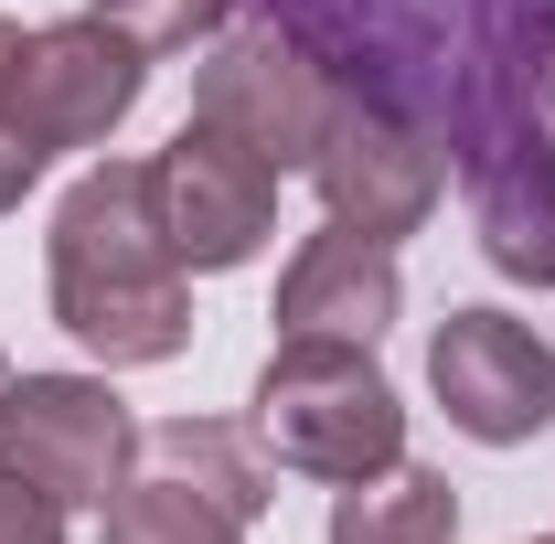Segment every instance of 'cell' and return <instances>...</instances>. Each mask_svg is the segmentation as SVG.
Segmentation results:
<instances>
[{
    "label": "cell",
    "mask_w": 555,
    "mask_h": 544,
    "mask_svg": "<svg viewBox=\"0 0 555 544\" xmlns=\"http://www.w3.org/2000/svg\"><path fill=\"white\" fill-rule=\"evenodd\" d=\"M54 321H65L107 374L118 363H171L193 341L182 257L160 235V182L150 160H96L54 213Z\"/></svg>",
    "instance_id": "cell-1"
},
{
    "label": "cell",
    "mask_w": 555,
    "mask_h": 544,
    "mask_svg": "<svg viewBox=\"0 0 555 544\" xmlns=\"http://www.w3.org/2000/svg\"><path fill=\"white\" fill-rule=\"evenodd\" d=\"M257 438L278 470H310L343 491L406 459V406L363 341H278L257 374Z\"/></svg>",
    "instance_id": "cell-2"
},
{
    "label": "cell",
    "mask_w": 555,
    "mask_h": 544,
    "mask_svg": "<svg viewBox=\"0 0 555 544\" xmlns=\"http://www.w3.org/2000/svg\"><path fill=\"white\" fill-rule=\"evenodd\" d=\"M332 96H343V86H332V65H321L288 22H246L235 43H214L204 86H193V118L288 182V171H310V160H321Z\"/></svg>",
    "instance_id": "cell-3"
},
{
    "label": "cell",
    "mask_w": 555,
    "mask_h": 544,
    "mask_svg": "<svg viewBox=\"0 0 555 544\" xmlns=\"http://www.w3.org/2000/svg\"><path fill=\"white\" fill-rule=\"evenodd\" d=\"M0 459L11 480H33L43 502H118L129 491V459H139V427L129 406L96 385V374H11L0 396Z\"/></svg>",
    "instance_id": "cell-4"
},
{
    "label": "cell",
    "mask_w": 555,
    "mask_h": 544,
    "mask_svg": "<svg viewBox=\"0 0 555 544\" xmlns=\"http://www.w3.org/2000/svg\"><path fill=\"white\" fill-rule=\"evenodd\" d=\"M310 182H321L332 224L396 246V235L427 224L438 182H449V139L427 129V118H406V107H385V96L343 86V96H332V129H321V160H310Z\"/></svg>",
    "instance_id": "cell-5"
},
{
    "label": "cell",
    "mask_w": 555,
    "mask_h": 544,
    "mask_svg": "<svg viewBox=\"0 0 555 544\" xmlns=\"http://www.w3.org/2000/svg\"><path fill=\"white\" fill-rule=\"evenodd\" d=\"M139 86H150V54L118 22L86 11V22H54V33H22V54H11V129L43 160L54 150H96L139 107Z\"/></svg>",
    "instance_id": "cell-6"
},
{
    "label": "cell",
    "mask_w": 555,
    "mask_h": 544,
    "mask_svg": "<svg viewBox=\"0 0 555 544\" xmlns=\"http://www.w3.org/2000/svg\"><path fill=\"white\" fill-rule=\"evenodd\" d=\"M427 385L460 438L481 449H524L555 416V341L513 310H449V332L427 341Z\"/></svg>",
    "instance_id": "cell-7"
},
{
    "label": "cell",
    "mask_w": 555,
    "mask_h": 544,
    "mask_svg": "<svg viewBox=\"0 0 555 544\" xmlns=\"http://www.w3.org/2000/svg\"><path fill=\"white\" fill-rule=\"evenodd\" d=\"M150 182H160V235L182 268H246L278 224V171L246 160L235 139H214L204 118H182V139L150 160Z\"/></svg>",
    "instance_id": "cell-8"
},
{
    "label": "cell",
    "mask_w": 555,
    "mask_h": 544,
    "mask_svg": "<svg viewBox=\"0 0 555 544\" xmlns=\"http://www.w3.org/2000/svg\"><path fill=\"white\" fill-rule=\"evenodd\" d=\"M449 171L470 182V224H481V257L524 288H555V129L534 107L491 118L449 150Z\"/></svg>",
    "instance_id": "cell-9"
},
{
    "label": "cell",
    "mask_w": 555,
    "mask_h": 544,
    "mask_svg": "<svg viewBox=\"0 0 555 544\" xmlns=\"http://www.w3.org/2000/svg\"><path fill=\"white\" fill-rule=\"evenodd\" d=\"M396 299H406V277H396V246L385 235H352V224H321L288 277H278V341H385L396 321Z\"/></svg>",
    "instance_id": "cell-10"
},
{
    "label": "cell",
    "mask_w": 555,
    "mask_h": 544,
    "mask_svg": "<svg viewBox=\"0 0 555 544\" xmlns=\"http://www.w3.org/2000/svg\"><path fill=\"white\" fill-rule=\"evenodd\" d=\"M139 449H150L171 480H193L204 502H224L235 523H257L268 491H278L268 480V438H235V427H204V416H171V427H150Z\"/></svg>",
    "instance_id": "cell-11"
},
{
    "label": "cell",
    "mask_w": 555,
    "mask_h": 544,
    "mask_svg": "<svg viewBox=\"0 0 555 544\" xmlns=\"http://www.w3.org/2000/svg\"><path fill=\"white\" fill-rule=\"evenodd\" d=\"M449 534H460V502L427 470L343 480V502H332V544H449Z\"/></svg>",
    "instance_id": "cell-12"
},
{
    "label": "cell",
    "mask_w": 555,
    "mask_h": 544,
    "mask_svg": "<svg viewBox=\"0 0 555 544\" xmlns=\"http://www.w3.org/2000/svg\"><path fill=\"white\" fill-rule=\"evenodd\" d=\"M107 544H246V523L224 513V502H204L193 480H129L118 502H107Z\"/></svg>",
    "instance_id": "cell-13"
},
{
    "label": "cell",
    "mask_w": 555,
    "mask_h": 544,
    "mask_svg": "<svg viewBox=\"0 0 555 544\" xmlns=\"http://www.w3.org/2000/svg\"><path fill=\"white\" fill-rule=\"evenodd\" d=\"M235 0H96V22H118L139 54H182L193 33H214Z\"/></svg>",
    "instance_id": "cell-14"
},
{
    "label": "cell",
    "mask_w": 555,
    "mask_h": 544,
    "mask_svg": "<svg viewBox=\"0 0 555 544\" xmlns=\"http://www.w3.org/2000/svg\"><path fill=\"white\" fill-rule=\"evenodd\" d=\"M11 54H22V33L0 22V213H11L22 193H33V182H43V150L11 129Z\"/></svg>",
    "instance_id": "cell-15"
},
{
    "label": "cell",
    "mask_w": 555,
    "mask_h": 544,
    "mask_svg": "<svg viewBox=\"0 0 555 544\" xmlns=\"http://www.w3.org/2000/svg\"><path fill=\"white\" fill-rule=\"evenodd\" d=\"M0 544H65V502H43L33 480L0 470Z\"/></svg>",
    "instance_id": "cell-16"
},
{
    "label": "cell",
    "mask_w": 555,
    "mask_h": 544,
    "mask_svg": "<svg viewBox=\"0 0 555 544\" xmlns=\"http://www.w3.org/2000/svg\"><path fill=\"white\" fill-rule=\"evenodd\" d=\"M534 107H555V43H545V65H534Z\"/></svg>",
    "instance_id": "cell-17"
},
{
    "label": "cell",
    "mask_w": 555,
    "mask_h": 544,
    "mask_svg": "<svg viewBox=\"0 0 555 544\" xmlns=\"http://www.w3.org/2000/svg\"><path fill=\"white\" fill-rule=\"evenodd\" d=\"M0 396H11V363H0Z\"/></svg>",
    "instance_id": "cell-18"
},
{
    "label": "cell",
    "mask_w": 555,
    "mask_h": 544,
    "mask_svg": "<svg viewBox=\"0 0 555 544\" xmlns=\"http://www.w3.org/2000/svg\"><path fill=\"white\" fill-rule=\"evenodd\" d=\"M534 544H555V534H534Z\"/></svg>",
    "instance_id": "cell-19"
}]
</instances>
